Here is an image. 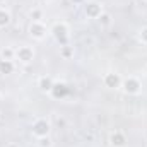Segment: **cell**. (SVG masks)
Masks as SVG:
<instances>
[{
	"instance_id": "cell-1",
	"label": "cell",
	"mask_w": 147,
	"mask_h": 147,
	"mask_svg": "<svg viewBox=\"0 0 147 147\" xmlns=\"http://www.w3.org/2000/svg\"><path fill=\"white\" fill-rule=\"evenodd\" d=\"M50 34L53 36V39L60 45V46H65L70 43V29L65 22H55L51 28H50Z\"/></svg>"
},
{
	"instance_id": "cell-8",
	"label": "cell",
	"mask_w": 147,
	"mask_h": 147,
	"mask_svg": "<svg viewBox=\"0 0 147 147\" xmlns=\"http://www.w3.org/2000/svg\"><path fill=\"white\" fill-rule=\"evenodd\" d=\"M110 144L111 147H125L127 146V135L121 130H115L110 135Z\"/></svg>"
},
{
	"instance_id": "cell-20",
	"label": "cell",
	"mask_w": 147,
	"mask_h": 147,
	"mask_svg": "<svg viewBox=\"0 0 147 147\" xmlns=\"http://www.w3.org/2000/svg\"><path fill=\"white\" fill-rule=\"evenodd\" d=\"M5 147H19V144H16V142H9Z\"/></svg>"
},
{
	"instance_id": "cell-16",
	"label": "cell",
	"mask_w": 147,
	"mask_h": 147,
	"mask_svg": "<svg viewBox=\"0 0 147 147\" xmlns=\"http://www.w3.org/2000/svg\"><path fill=\"white\" fill-rule=\"evenodd\" d=\"M51 92H53L55 98H62V96L67 94V86L65 84H55L53 89H51Z\"/></svg>"
},
{
	"instance_id": "cell-11",
	"label": "cell",
	"mask_w": 147,
	"mask_h": 147,
	"mask_svg": "<svg viewBox=\"0 0 147 147\" xmlns=\"http://www.w3.org/2000/svg\"><path fill=\"white\" fill-rule=\"evenodd\" d=\"M0 60H16V48L3 46L0 50Z\"/></svg>"
},
{
	"instance_id": "cell-21",
	"label": "cell",
	"mask_w": 147,
	"mask_h": 147,
	"mask_svg": "<svg viewBox=\"0 0 147 147\" xmlns=\"http://www.w3.org/2000/svg\"><path fill=\"white\" fill-rule=\"evenodd\" d=\"M5 2H7V0H0V5H2V3H5Z\"/></svg>"
},
{
	"instance_id": "cell-7",
	"label": "cell",
	"mask_w": 147,
	"mask_h": 147,
	"mask_svg": "<svg viewBox=\"0 0 147 147\" xmlns=\"http://www.w3.org/2000/svg\"><path fill=\"white\" fill-rule=\"evenodd\" d=\"M121 82H123V79L120 77V74H116V72H108V74H105V77H103V84L108 89L121 87Z\"/></svg>"
},
{
	"instance_id": "cell-10",
	"label": "cell",
	"mask_w": 147,
	"mask_h": 147,
	"mask_svg": "<svg viewBox=\"0 0 147 147\" xmlns=\"http://www.w3.org/2000/svg\"><path fill=\"white\" fill-rule=\"evenodd\" d=\"M10 21H12V16H10V12H9L5 7H0V29L7 28V26L10 24Z\"/></svg>"
},
{
	"instance_id": "cell-17",
	"label": "cell",
	"mask_w": 147,
	"mask_h": 147,
	"mask_svg": "<svg viewBox=\"0 0 147 147\" xmlns=\"http://www.w3.org/2000/svg\"><path fill=\"white\" fill-rule=\"evenodd\" d=\"M38 142V147H51L53 146V142H51V139H50V135H46V137H41V139H36Z\"/></svg>"
},
{
	"instance_id": "cell-14",
	"label": "cell",
	"mask_w": 147,
	"mask_h": 147,
	"mask_svg": "<svg viewBox=\"0 0 147 147\" xmlns=\"http://www.w3.org/2000/svg\"><path fill=\"white\" fill-rule=\"evenodd\" d=\"M96 21L99 22L101 28H108V26H111V22H113V17H111V14H108V12H103Z\"/></svg>"
},
{
	"instance_id": "cell-13",
	"label": "cell",
	"mask_w": 147,
	"mask_h": 147,
	"mask_svg": "<svg viewBox=\"0 0 147 147\" xmlns=\"http://www.w3.org/2000/svg\"><path fill=\"white\" fill-rule=\"evenodd\" d=\"M74 55H75V50H74V46H70V45L60 46V57H62L63 60H70Z\"/></svg>"
},
{
	"instance_id": "cell-5",
	"label": "cell",
	"mask_w": 147,
	"mask_h": 147,
	"mask_svg": "<svg viewBox=\"0 0 147 147\" xmlns=\"http://www.w3.org/2000/svg\"><path fill=\"white\" fill-rule=\"evenodd\" d=\"M28 33H29V36L33 38V39L41 41V39L46 38V34H50V29L43 22H31L29 28H28Z\"/></svg>"
},
{
	"instance_id": "cell-19",
	"label": "cell",
	"mask_w": 147,
	"mask_h": 147,
	"mask_svg": "<svg viewBox=\"0 0 147 147\" xmlns=\"http://www.w3.org/2000/svg\"><path fill=\"white\" fill-rule=\"evenodd\" d=\"M57 125H58V127H65V120H63V118H58V120H57Z\"/></svg>"
},
{
	"instance_id": "cell-23",
	"label": "cell",
	"mask_w": 147,
	"mask_h": 147,
	"mask_svg": "<svg viewBox=\"0 0 147 147\" xmlns=\"http://www.w3.org/2000/svg\"><path fill=\"white\" fill-rule=\"evenodd\" d=\"M144 2H147V0H144Z\"/></svg>"
},
{
	"instance_id": "cell-3",
	"label": "cell",
	"mask_w": 147,
	"mask_h": 147,
	"mask_svg": "<svg viewBox=\"0 0 147 147\" xmlns=\"http://www.w3.org/2000/svg\"><path fill=\"white\" fill-rule=\"evenodd\" d=\"M121 89H123V92L128 94V96H137V94H140V91H142V82H140L137 77L130 75V77L123 79Z\"/></svg>"
},
{
	"instance_id": "cell-6",
	"label": "cell",
	"mask_w": 147,
	"mask_h": 147,
	"mask_svg": "<svg viewBox=\"0 0 147 147\" xmlns=\"http://www.w3.org/2000/svg\"><path fill=\"white\" fill-rule=\"evenodd\" d=\"M103 12H105V10H103V3H101V2L91 0V2H86V3H84V14H86V17H89V19H98Z\"/></svg>"
},
{
	"instance_id": "cell-9",
	"label": "cell",
	"mask_w": 147,
	"mask_h": 147,
	"mask_svg": "<svg viewBox=\"0 0 147 147\" xmlns=\"http://www.w3.org/2000/svg\"><path fill=\"white\" fill-rule=\"evenodd\" d=\"M53 86H55V80H53L50 75H43V77L38 79V87H39V91H43V92H51Z\"/></svg>"
},
{
	"instance_id": "cell-15",
	"label": "cell",
	"mask_w": 147,
	"mask_h": 147,
	"mask_svg": "<svg viewBox=\"0 0 147 147\" xmlns=\"http://www.w3.org/2000/svg\"><path fill=\"white\" fill-rule=\"evenodd\" d=\"M29 19H31V22H43V10L41 9H31L29 10Z\"/></svg>"
},
{
	"instance_id": "cell-22",
	"label": "cell",
	"mask_w": 147,
	"mask_h": 147,
	"mask_svg": "<svg viewBox=\"0 0 147 147\" xmlns=\"http://www.w3.org/2000/svg\"><path fill=\"white\" fill-rule=\"evenodd\" d=\"M0 101H2V94H0Z\"/></svg>"
},
{
	"instance_id": "cell-2",
	"label": "cell",
	"mask_w": 147,
	"mask_h": 147,
	"mask_svg": "<svg viewBox=\"0 0 147 147\" xmlns=\"http://www.w3.org/2000/svg\"><path fill=\"white\" fill-rule=\"evenodd\" d=\"M50 132H51V123H50L46 118H38V120H34V123H33V127H31L33 137L41 139V137L50 135Z\"/></svg>"
},
{
	"instance_id": "cell-18",
	"label": "cell",
	"mask_w": 147,
	"mask_h": 147,
	"mask_svg": "<svg viewBox=\"0 0 147 147\" xmlns=\"http://www.w3.org/2000/svg\"><path fill=\"white\" fill-rule=\"evenodd\" d=\"M139 39H140L144 45H147V26L140 28V31H139Z\"/></svg>"
},
{
	"instance_id": "cell-12",
	"label": "cell",
	"mask_w": 147,
	"mask_h": 147,
	"mask_svg": "<svg viewBox=\"0 0 147 147\" xmlns=\"http://www.w3.org/2000/svg\"><path fill=\"white\" fill-rule=\"evenodd\" d=\"M16 70V65H14V60H0V72L9 75Z\"/></svg>"
},
{
	"instance_id": "cell-4",
	"label": "cell",
	"mask_w": 147,
	"mask_h": 147,
	"mask_svg": "<svg viewBox=\"0 0 147 147\" xmlns=\"http://www.w3.org/2000/svg\"><path fill=\"white\" fill-rule=\"evenodd\" d=\"M34 48L33 46H28V45H22L19 48H16V60L19 63H31L34 60Z\"/></svg>"
}]
</instances>
